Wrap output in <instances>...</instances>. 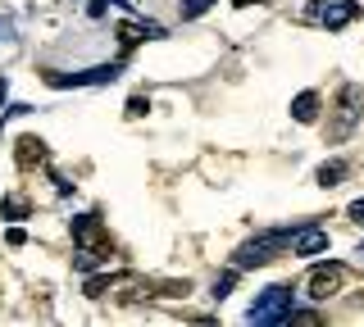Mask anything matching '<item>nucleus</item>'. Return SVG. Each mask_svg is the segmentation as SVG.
Returning a JSON list of instances; mask_svg holds the SVG:
<instances>
[{
  "instance_id": "f257e3e1",
  "label": "nucleus",
  "mask_w": 364,
  "mask_h": 327,
  "mask_svg": "<svg viewBox=\"0 0 364 327\" xmlns=\"http://www.w3.org/2000/svg\"><path fill=\"white\" fill-rule=\"evenodd\" d=\"M291 241H296V228H273V232H259L255 241H246L242 250L232 255V264H237V268H264V264H273V255H278V250H287Z\"/></svg>"
},
{
  "instance_id": "f03ea898",
  "label": "nucleus",
  "mask_w": 364,
  "mask_h": 327,
  "mask_svg": "<svg viewBox=\"0 0 364 327\" xmlns=\"http://www.w3.org/2000/svg\"><path fill=\"white\" fill-rule=\"evenodd\" d=\"M73 245H77L82 255H96L100 264L114 255V241H109V232L100 228L96 214H77V218H73Z\"/></svg>"
},
{
  "instance_id": "7ed1b4c3",
  "label": "nucleus",
  "mask_w": 364,
  "mask_h": 327,
  "mask_svg": "<svg viewBox=\"0 0 364 327\" xmlns=\"http://www.w3.org/2000/svg\"><path fill=\"white\" fill-rule=\"evenodd\" d=\"M360 114H364V87L346 82L341 96H337V118H333V128H328V141H346V132L360 123Z\"/></svg>"
},
{
  "instance_id": "20e7f679",
  "label": "nucleus",
  "mask_w": 364,
  "mask_h": 327,
  "mask_svg": "<svg viewBox=\"0 0 364 327\" xmlns=\"http://www.w3.org/2000/svg\"><path fill=\"white\" fill-rule=\"evenodd\" d=\"M291 309H296V304H291V287H269L264 296L250 304L246 318H250V323H287Z\"/></svg>"
},
{
  "instance_id": "39448f33",
  "label": "nucleus",
  "mask_w": 364,
  "mask_h": 327,
  "mask_svg": "<svg viewBox=\"0 0 364 327\" xmlns=\"http://www.w3.org/2000/svg\"><path fill=\"white\" fill-rule=\"evenodd\" d=\"M360 18V5L355 0H310V23H323L328 32L346 28Z\"/></svg>"
},
{
  "instance_id": "423d86ee",
  "label": "nucleus",
  "mask_w": 364,
  "mask_h": 327,
  "mask_svg": "<svg viewBox=\"0 0 364 327\" xmlns=\"http://www.w3.org/2000/svg\"><path fill=\"white\" fill-rule=\"evenodd\" d=\"M341 282H346V268L341 264H318L305 277V291H310V300H328V296H337Z\"/></svg>"
},
{
  "instance_id": "0eeeda50",
  "label": "nucleus",
  "mask_w": 364,
  "mask_h": 327,
  "mask_svg": "<svg viewBox=\"0 0 364 327\" xmlns=\"http://www.w3.org/2000/svg\"><path fill=\"white\" fill-rule=\"evenodd\" d=\"M14 160H18L23 173L41 168V164H46V141H41V137H18V141H14Z\"/></svg>"
},
{
  "instance_id": "6e6552de",
  "label": "nucleus",
  "mask_w": 364,
  "mask_h": 327,
  "mask_svg": "<svg viewBox=\"0 0 364 327\" xmlns=\"http://www.w3.org/2000/svg\"><path fill=\"white\" fill-rule=\"evenodd\" d=\"M291 250H296V255H305V259H310V255H323V250H328V232H323V228H305V232H296Z\"/></svg>"
},
{
  "instance_id": "1a4fd4ad",
  "label": "nucleus",
  "mask_w": 364,
  "mask_h": 327,
  "mask_svg": "<svg viewBox=\"0 0 364 327\" xmlns=\"http://www.w3.org/2000/svg\"><path fill=\"white\" fill-rule=\"evenodd\" d=\"M318 105H323V100H318V92H301L291 100V118L296 123H314L318 118Z\"/></svg>"
},
{
  "instance_id": "9d476101",
  "label": "nucleus",
  "mask_w": 364,
  "mask_h": 327,
  "mask_svg": "<svg viewBox=\"0 0 364 327\" xmlns=\"http://www.w3.org/2000/svg\"><path fill=\"white\" fill-rule=\"evenodd\" d=\"M119 37H123V46H136L146 37H159V28L155 23H119Z\"/></svg>"
},
{
  "instance_id": "9b49d317",
  "label": "nucleus",
  "mask_w": 364,
  "mask_h": 327,
  "mask_svg": "<svg viewBox=\"0 0 364 327\" xmlns=\"http://www.w3.org/2000/svg\"><path fill=\"white\" fill-rule=\"evenodd\" d=\"M318 187H337L341 182V177H346V164H341V160H333V164H323V168H318Z\"/></svg>"
},
{
  "instance_id": "f8f14e48",
  "label": "nucleus",
  "mask_w": 364,
  "mask_h": 327,
  "mask_svg": "<svg viewBox=\"0 0 364 327\" xmlns=\"http://www.w3.org/2000/svg\"><path fill=\"white\" fill-rule=\"evenodd\" d=\"M119 287V277L114 273H100V277H87V296H105V291Z\"/></svg>"
},
{
  "instance_id": "ddd939ff",
  "label": "nucleus",
  "mask_w": 364,
  "mask_h": 327,
  "mask_svg": "<svg viewBox=\"0 0 364 327\" xmlns=\"http://www.w3.org/2000/svg\"><path fill=\"white\" fill-rule=\"evenodd\" d=\"M237 273H242V268H237V264H232V268H228V273H223V277H214V296H219V300H223V296H228V291H232V287H237Z\"/></svg>"
},
{
  "instance_id": "4468645a",
  "label": "nucleus",
  "mask_w": 364,
  "mask_h": 327,
  "mask_svg": "<svg viewBox=\"0 0 364 327\" xmlns=\"http://www.w3.org/2000/svg\"><path fill=\"white\" fill-rule=\"evenodd\" d=\"M0 214H5V218H9V223H18V218H23V214H28V200H18V196H9V200H5V205H0Z\"/></svg>"
},
{
  "instance_id": "2eb2a0df",
  "label": "nucleus",
  "mask_w": 364,
  "mask_h": 327,
  "mask_svg": "<svg viewBox=\"0 0 364 327\" xmlns=\"http://www.w3.org/2000/svg\"><path fill=\"white\" fill-rule=\"evenodd\" d=\"M210 5H214V0H182L178 9H182V18H200V14H205Z\"/></svg>"
},
{
  "instance_id": "dca6fc26",
  "label": "nucleus",
  "mask_w": 364,
  "mask_h": 327,
  "mask_svg": "<svg viewBox=\"0 0 364 327\" xmlns=\"http://www.w3.org/2000/svg\"><path fill=\"white\" fill-rule=\"evenodd\" d=\"M146 114H151V100L132 96V100H128V118H146Z\"/></svg>"
},
{
  "instance_id": "f3484780",
  "label": "nucleus",
  "mask_w": 364,
  "mask_h": 327,
  "mask_svg": "<svg viewBox=\"0 0 364 327\" xmlns=\"http://www.w3.org/2000/svg\"><path fill=\"white\" fill-rule=\"evenodd\" d=\"M346 214H350V218H355L360 228H364V200H350V209H346Z\"/></svg>"
},
{
  "instance_id": "a211bd4d",
  "label": "nucleus",
  "mask_w": 364,
  "mask_h": 327,
  "mask_svg": "<svg viewBox=\"0 0 364 327\" xmlns=\"http://www.w3.org/2000/svg\"><path fill=\"white\" fill-rule=\"evenodd\" d=\"M5 96H9V77H0V105H5Z\"/></svg>"
},
{
  "instance_id": "6ab92c4d",
  "label": "nucleus",
  "mask_w": 364,
  "mask_h": 327,
  "mask_svg": "<svg viewBox=\"0 0 364 327\" xmlns=\"http://www.w3.org/2000/svg\"><path fill=\"white\" fill-rule=\"evenodd\" d=\"M232 5H242V9H246V5H264V0H232Z\"/></svg>"
}]
</instances>
